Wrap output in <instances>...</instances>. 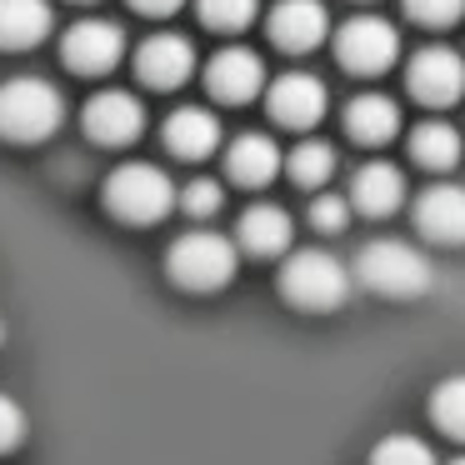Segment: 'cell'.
<instances>
[{
  "mask_svg": "<svg viewBox=\"0 0 465 465\" xmlns=\"http://www.w3.org/2000/svg\"><path fill=\"white\" fill-rule=\"evenodd\" d=\"M355 281L375 295H391V301H415L435 285V271L411 241H371L355 251Z\"/></svg>",
  "mask_w": 465,
  "mask_h": 465,
  "instance_id": "cell-1",
  "label": "cell"
},
{
  "mask_svg": "<svg viewBox=\"0 0 465 465\" xmlns=\"http://www.w3.org/2000/svg\"><path fill=\"white\" fill-rule=\"evenodd\" d=\"M235 265H241V241H231L221 231H185L171 245V255H165L171 281L181 291H195V295L225 291L235 281Z\"/></svg>",
  "mask_w": 465,
  "mask_h": 465,
  "instance_id": "cell-2",
  "label": "cell"
},
{
  "mask_svg": "<svg viewBox=\"0 0 465 465\" xmlns=\"http://www.w3.org/2000/svg\"><path fill=\"white\" fill-rule=\"evenodd\" d=\"M65 121V101L51 81L35 75H15L0 85V135L15 145H41L61 131Z\"/></svg>",
  "mask_w": 465,
  "mask_h": 465,
  "instance_id": "cell-3",
  "label": "cell"
},
{
  "mask_svg": "<svg viewBox=\"0 0 465 465\" xmlns=\"http://www.w3.org/2000/svg\"><path fill=\"white\" fill-rule=\"evenodd\" d=\"M171 205H181V191L151 161H131L121 171H111V181H105V211L125 225H155L171 215Z\"/></svg>",
  "mask_w": 465,
  "mask_h": 465,
  "instance_id": "cell-4",
  "label": "cell"
},
{
  "mask_svg": "<svg viewBox=\"0 0 465 465\" xmlns=\"http://www.w3.org/2000/svg\"><path fill=\"white\" fill-rule=\"evenodd\" d=\"M351 281H355V271H345L325 251H295L281 265V295L295 311H341L351 301Z\"/></svg>",
  "mask_w": 465,
  "mask_h": 465,
  "instance_id": "cell-5",
  "label": "cell"
},
{
  "mask_svg": "<svg viewBox=\"0 0 465 465\" xmlns=\"http://www.w3.org/2000/svg\"><path fill=\"white\" fill-rule=\"evenodd\" d=\"M401 55V31L385 15H355L335 31V61L351 75H385Z\"/></svg>",
  "mask_w": 465,
  "mask_h": 465,
  "instance_id": "cell-6",
  "label": "cell"
},
{
  "mask_svg": "<svg viewBox=\"0 0 465 465\" xmlns=\"http://www.w3.org/2000/svg\"><path fill=\"white\" fill-rule=\"evenodd\" d=\"M325 105H331L325 81L311 71H285L265 85V111H271V121L285 125V131H315V125L325 121Z\"/></svg>",
  "mask_w": 465,
  "mask_h": 465,
  "instance_id": "cell-7",
  "label": "cell"
},
{
  "mask_svg": "<svg viewBox=\"0 0 465 465\" xmlns=\"http://www.w3.org/2000/svg\"><path fill=\"white\" fill-rule=\"evenodd\" d=\"M125 55V31L115 21H75L61 41V61L75 75H105Z\"/></svg>",
  "mask_w": 465,
  "mask_h": 465,
  "instance_id": "cell-8",
  "label": "cell"
},
{
  "mask_svg": "<svg viewBox=\"0 0 465 465\" xmlns=\"http://www.w3.org/2000/svg\"><path fill=\"white\" fill-rule=\"evenodd\" d=\"M405 85H411V95L420 105L445 111V105H455L465 95V61L455 51H445V45H425L411 61V71H405Z\"/></svg>",
  "mask_w": 465,
  "mask_h": 465,
  "instance_id": "cell-9",
  "label": "cell"
},
{
  "mask_svg": "<svg viewBox=\"0 0 465 465\" xmlns=\"http://www.w3.org/2000/svg\"><path fill=\"white\" fill-rule=\"evenodd\" d=\"M265 85H271L265 61L255 51H245V45H231V51L211 55V65H205V91L221 105H245L255 95H265Z\"/></svg>",
  "mask_w": 465,
  "mask_h": 465,
  "instance_id": "cell-10",
  "label": "cell"
},
{
  "mask_svg": "<svg viewBox=\"0 0 465 465\" xmlns=\"http://www.w3.org/2000/svg\"><path fill=\"white\" fill-rule=\"evenodd\" d=\"M265 31H271L275 51L305 55L331 35V15H325L321 0H275L271 15H265Z\"/></svg>",
  "mask_w": 465,
  "mask_h": 465,
  "instance_id": "cell-11",
  "label": "cell"
},
{
  "mask_svg": "<svg viewBox=\"0 0 465 465\" xmlns=\"http://www.w3.org/2000/svg\"><path fill=\"white\" fill-rule=\"evenodd\" d=\"M135 75H141L151 91H181L195 75V45L175 31L151 35V41H141V51H135Z\"/></svg>",
  "mask_w": 465,
  "mask_h": 465,
  "instance_id": "cell-12",
  "label": "cell"
},
{
  "mask_svg": "<svg viewBox=\"0 0 465 465\" xmlns=\"http://www.w3.org/2000/svg\"><path fill=\"white\" fill-rule=\"evenodd\" d=\"M81 121L95 145H131L145 131V105L131 91H101V95H91Z\"/></svg>",
  "mask_w": 465,
  "mask_h": 465,
  "instance_id": "cell-13",
  "label": "cell"
},
{
  "mask_svg": "<svg viewBox=\"0 0 465 465\" xmlns=\"http://www.w3.org/2000/svg\"><path fill=\"white\" fill-rule=\"evenodd\" d=\"M415 231L435 245H465V185L435 181L415 201Z\"/></svg>",
  "mask_w": 465,
  "mask_h": 465,
  "instance_id": "cell-14",
  "label": "cell"
},
{
  "mask_svg": "<svg viewBox=\"0 0 465 465\" xmlns=\"http://www.w3.org/2000/svg\"><path fill=\"white\" fill-rule=\"evenodd\" d=\"M351 205L371 221H385L405 205V175L391 161H371L351 175Z\"/></svg>",
  "mask_w": 465,
  "mask_h": 465,
  "instance_id": "cell-15",
  "label": "cell"
},
{
  "mask_svg": "<svg viewBox=\"0 0 465 465\" xmlns=\"http://www.w3.org/2000/svg\"><path fill=\"white\" fill-rule=\"evenodd\" d=\"M285 171V155L281 145L271 141V135H241V141L225 151V175H231L235 185H245V191H261V185H271L275 175Z\"/></svg>",
  "mask_w": 465,
  "mask_h": 465,
  "instance_id": "cell-16",
  "label": "cell"
},
{
  "mask_svg": "<svg viewBox=\"0 0 465 465\" xmlns=\"http://www.w3.org/2000/svg\"><path fill=\"white\" fill-rule=\"evenodd\" d=\"M345 135L355 145H391L401 135V105L381 91H365L345 105Z\"/></svg>",
  "mask_w": 465,
  "mask_h": 465,
  "instance_id": "cell-17",
  "label": "cell"
},
{
  "mask_svg": "<svg viewBox=\"0 0 465 465\" xmlns=\"http://www.w3.org/2000/svg\"><path fill=\"white\" fill-rule=\"evenodd\" d=\"M221 145V121H215L205 105H181L165 121V151L181 155V161H205V155Z\"/></svg>",
  "mask_w": 465,
  "mask_h": 465,
  "instance_id": "cell-18",
  "label": "cell"
},
{
  "mask_svg": "<svg viewBox=\"0 0 465 465\" xmlns=\"http://www.w3.org/2000/svg\"><path fill=\"white\" fill-rule=\"evenodd\" d=\"M291 215L281 205H251V211L235 221V241H241L245 255H285L291 251Z\"/></svg>",
  "mask_w": 465,
  "mask_h": 465,
  "instance_id": "cell-19",
  "label": "cell"
},
{
  "mask_svg": "<svg viewBox=\"0 0 465 465\" xmlns=\"http://www.w3.org/2000/svg\"><path fill=\"white\" fill-rule=\"evenodd\" d=\"M51 0H0V51H31L51 35Z\"/></svg>",
  "mask_w": 465,
  "mask_h": 465,
  "instance_id": "cell-20",
  "label": "cell"
},
{
  "mask_svg": "<svg viewBox=\"0 0 465 465\" xmlns=\"http://www.w3.org/2000/svg\"><path fill=\"white\" fill-rule=\"evenodd\" d=\"M465 155V141L450 121H420L411 131V161L425 171H455V161Z\"/></svg>",
  "mask_w": 465,
  "mask_h": 465,
  "instance_id": "cell-21",
  "label": "cell"
},
{
  "mask_svg": "<svg viewBox=\"0 0 465 465\" xmlns=\"http://www.w3.org/2000/svg\"><path fill=\"white\" fill-rule=\"evenodd\" d=\"M285 171H291V181L301 185V191H321V185L335 175V145L301 141L291 155H285Z\"/></svg>",
  "mask_w": 465,
  "mask_h": 465,
  "instance_id": "cell-22",
  "label": "cell"
},
{
  "mask_svg": "<svg viewBox=\"0 0 465 465\" xmlns=\"http://www.w3.org/2000/svg\"><path fill=\"white\" fill-rule=\"evenodd\" d=\"M430 420L440 435L450 440H465V375H450V381L435 385L430 395Z\"/></svg>",
  "mask_w": 465,
  "mask_h": 465,
  "instance_id": "cell-23",
  "label": "cell"
},
{
  "mask_svg": "<svg viewBox=\"0 0 465 465\" xmlns=\"http://www.w3.org/2000/svg\"><path fill=\"white\" fill-rule=\"evenodd\" d=\"M195 11H201V25L235 35V31H251V21L261 15V0H195Z\"/></svg>",
  "mask_w": 465,
  "mask_h": 465,
  "instance_id": "cell-24",
  "label": "cell"
},
{
  "mask_svg": "<svg viewBox=\"0 0 465 465\" xmlns=\"http://www.w3.org/2000/svg\"><path fill=\"white\" fill-rule=\"evenodd\" d=\"M371 465H435V450L415 435H385L371 450Z\"/></svg>",
  "mask_w": 465,
  "mask_h": 465,
  "instance_id": "cell-25",
  "label": "cell"
},
{
  "mask_svg": "<svg viewBox=\"0 0 465 465\" xmlns=\"http://www.w3.org/2000/svg\"><path fill=\"white\" fill-rule=\"evenodd\" d=\"M351 211H355V205H351V195L321 191V195L311 201V225H315L321 235H341L345 225H351Z\"/></svg>",
  "mask_w": 465,
  "mask_h": 465,
  "instance_id": "cell-26",
  "label": "cell"
},
{
  "mask_svg": "<svg viewBox=\"0 0 465 465\" xmlns=\"http://www.w3.org/2000/svg\"><path fill=\"white\" fill-rule=\"evenodd\" d=\"M405 15L430 31H450L465 21V0H405Z\"/></svg>",
  "mask_w": 465,
  "mask_h": 465,
  "instance_id": "cell-27",
  "label": "cell"
},
{
  "mask_svg": "<svg viewBox=\"0 0 465 465\" xmlns=\"http://www.w3.org/2000/svg\"><path fill=\"white\" fill-rule=\"evenodd\" d=\"M221 205H225V191H221V181H211V175H195V181L181 191V211L195 215V221H211Z\"/></svg>",
  "mask_w": 465,
  "mask_h": 465,
  "instance_id": "cell-28",
  "label": "cell"
},
{
  "mask_svg": "<svg viewBox=\"0 0 465 465\" xmlns=\"http://www.w3.org/2000/svg\"><path fill=\"white\" fill-rule=\"evenodd\" d=\"M21 440H25V411L0 391V455H11Z\"/></svg>",
  "mask_w": 465,
  "mask_h": 465,
  "instance_id": "cell-29",
  "label": "cell"
},
{
  "mask_svg": "<svg viewBox=\"0 0 465 465\" xmlns=\"http://www.w3.org/2000/svg\"><path fill=\"white\" fill-rule=\"evenodd\" d=\"M131 5H135L141 15H175L185 0H131Z\"/></svg>",
  "mask_w": 465,
  "mask_h": 465,
  "instance_id": "cell-30",
  "label": "cell"
},
{
  "mask_svg": "<svg viewBox=\"0 0 465 465\" xmlns=\"http://www.w3.org/2000/svg\"><path fill=\"white\" fill-rule=\"evenodd\" d=\"M450 465H465V455H460V460H450Z\"/></svg>",
  "mask_w": 465,
  "mask_h": 465,
  "instance_id": "cell-31",
  "label": "cell"
},
{
  "mask_svg": "<svg viewBox=\"0 0 465 465\" xmlns=\"http://www.w3.org/2000/svg\"><path fill=\"white\" fill-rule=\"evenodd\" d=\"M0 335H5V331H0Z\"/></svg>",
  "mask_w": 465,
  "mask_h": 465,
  "instance_id": "cell-32",
  "label": "cell"
}]
</instances>
